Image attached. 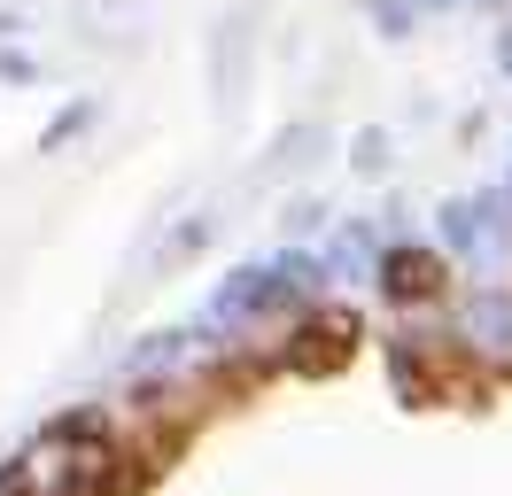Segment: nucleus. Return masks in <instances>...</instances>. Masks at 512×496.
Here are the masks:
<instances>
[{
  "instance_id": "f257e3e1",
  "label": "nucleus",
  "mask_w": 512,
  "mask_h": 496,
  "mask_svg": "<svg viewBox=\"0 0 512 496\" xmlns=\"http://www.w3.org/2000/svg\"><path fill=\"white\" fill-rule=\"evenodd\" d=\"M342 349H357V326H342V318H326V326H311V334L295 341V365H334V357H342Z\"/></svg>"
},
{
  "instance_id": "f03ea898",
  "label": "nucleus",
  "mask_w": 512,
  "mask_h": 496,
  "mask_svg": "<svg viewBox=\"0 0 512 496\" xmlns=\"http://www.w3.org/2000/svg\"><path fill=\"white\" fill-rule=\"evenodd\" d=\"M388 287H396V295H435V287H443V264H435V256H396V264H388Z\"/></svg>"
}]
</instances>
